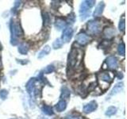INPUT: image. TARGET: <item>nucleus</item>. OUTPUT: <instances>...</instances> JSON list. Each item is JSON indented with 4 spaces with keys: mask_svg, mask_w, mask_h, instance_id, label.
Listing matches in <instances>:
<instances>
[{
    "mask_svg": "<svg viewBox=\"0 0 127 119\" xmlns=\"http://www.w3.org/2000/svg\"><path fill=\"white\" fill-rule=\"evenodd\" d=\"M90 9L91 8L87 4L86 1L82 2L80 5V8H79V14H80L81 20H85L90 15V11H91Z\"/></svg>",
    "mask_w": 127,
    "mask_h": 119,
    "instance_id": "nucleus-5",
    "label": "nucleus"
},
{
    "mask_svg": "<svg viewBox=\"0 0 127 119\" xmlns=\"http://www.w3.org/2000/svg\"><path fill=\"white\" fill-rule=\"evenodd\" d=\"M7 95H8V91L6 90L2 89L0 90V98H1L2 100H5L7 97Z\"/></svg>",
    "mask_w": 127,
    "mask_h": 119,
    "instance_id": "nucleus-26",
    "label": "nucleus"
},
{
    "mask_svg": "<svg viewBox=\"0 0 127 119\" xmlns=\"http://www.w3.org/2000/svg\"><path fill=\"white\" fill-rule=\"evenodd\" d=\"M50 50H51V48L49 46V45H46V46H45V48L40 52V53H38V55H37V58L38 59H41V58H43L45 56H46V55H48L49 53H50Z\"/></svg>",
    "mask_w": 127,
    "mask_h": 119,
    "instance_id": "nucleus-16",
    "label": "nucleus"
},
{
    "mask_svg": "<svg viewBox=\"0 0 127 119\" xmlns=\"http://www.w3.org/2000/svg\"><path fill=\"white\" fill-rule=\"evenodd\" d=\"M79 57V50L72 49L71 51L70 52L69 56H68V61H67V64L70 68H72L74 67L78 62V59Z\"/></svg>",
    "mask_w": 127,
    "mask_h": 119,
    "instance_id": "nucleus-3",
    "label": "nucleus"
},
{
    "mask_svg": "<svg viewBox=\"0 0 127 119\" xmlns=\"http://www.w3.org/2000/svg\"><path fill=\"white\" fill-rule=\"evenodd\" d=\"M67 107V102L64 101V100H61L60 101L57 106H56V109L58 111V112H62L64 111Z\"/></svg>",
    "mask_w": 127,
    "mask_h": 119,
    "instance_id": "nucleus-17",
    "label": "nucleus"
},
{
    "mask_svg": "<svg viewBox=\"0 0 127 119\" xmlns=\"http://www.w3.org/2000/svg\"><path fill=\"white\" fill-rule=\"evenodd\" d=\"M97 76H98V83H100L102 86H104V84H106L105 85L106 87H109V84L112 82V79H113V77L111 76L110 73L107 72V71L99 73V74H98Z\"/></svg>",
    "mask_w": 127,
    "mask_h": 119,
    "instance_id": "nucleus-2",
    "label": "nucleus"
},
{
    "mask_svg": "<svg viewBox=\"0 0 127 119\" xmlns=\"http://www.w3.org/2000/svg\"><path fill=\"white\" fill-rule=\"evenodd\" d=\"M70 90H68V88L66 87H63L62 89H61V98H66L67 99L70 97Z\"/></svg>",
    "mask_w": 127,
    "mask_h": 119,
    "instance_id": "nucleus-18",
    "label": "nucleus"
},
{
    "mask_svg": "<svg viewBox=\"0 0 127 119\" xmlns=\"http://www.w3.org/2000/svg\"><path fill=\"white\" fill-rule=\"evenodd\" d=\"M43 21H44V26H47L49 25L50 23V16L49 14L46 13V12H45V13H43Z\"/></svg>",
    "mask_w": 127,
    "mask_h": 119,
    "instance_id": "nucleus-21",
    "label": "nucleus"
},
{
    "mask_svg": "<svg viewBox=\"0 0 127 119\" xmlns=\"http://www.w3.org/2000/svg\"><path fill=\"white\" fill-rule=\"evenodd\" d=\"M42 111H43V113L46 114V115H49V116H51V115H53L54 112H53V108H52L51 106H42V108H41Z\"/></svg>",
    "mask_w": 127,
    "mask_h": 119,
    "instance_id": "nucleus-19",
    "label": "nucleus"
},
{
    "mask_svg": "<svg viewBox=\"0 0 127 119\" xmlns=\"http://www.w3.org/2000/svg\"><path fill=\"white\" fill-rule=\"evenodd\" d=\"M103 37L106 39H110L114 37L115 34H116V31L112 27H106L102 31Z\"/></svg>",
    "mask_w": 127,
    "mask_h": 119,
    "instance_id": "nucleus-10",
    "label": "nucleus"
},
{
    "mask_svg": "<svg viewBox=\"0 0 127 119\" xmlns=\"http://www.w3.org/2000/svg\"><path fill=\"white\" fill-rule=\"evenodd\" d=\"M117 112V108L116 107H114V106H110L108 107V109L106 110V116H112V115L115 114Z\"/></svg>",
    "mask_w": 127,
    "mask_h": 119,
    "instance_id": "nucleus-20",
    "label": "nucleus"
},
{
    "mask_svg": "<svg viewBox=\"0 0 127 119\" xmlns=\"http://www.w3.org/2000/svg\"><path fill=\"white\" fill-rule=\"evenodd\" d=\"M29 49H30V47H29V45H28L27 43H22L19 45L18 50L20 54L26 55V54H27L28 51H29Z\"/></svg>",
    "mask_w": 127,
    "mask_h": 119,
    "instance_id": "nucleus-14",
    "label": "nucleus"
},
{
    "mask_svg": "<svg viewBox=\"0 0 127 119\" xmlns=\"http://www.w3.org/2000/svg\"><path fill=\"white\" fill-rule=\"evenodd\" d=\"M72 35H73V30L71 29V27L66 28V29L63 31L61 41L63 42L68 43L71 41V37H72Z\"/></svg>",
    "mask_w": 127,
    "mask_h": 119,
    "instance_id": "nucleus-7",
    "label": "nucleus"
},
{
    "mask_svg": "<svg viewBox=\"0 0 127 119\" xmlns=\"http://www.w3.org/2000/svg\"><path fill=\"white\" fill-rule=\"evenodd\" d=\"M55 26L58 30H61L64 29V28H65L66 22H65V21H64V20L61 18H57V20H56Z\"/></svg>",
    "mask_w": 127,
    "mask_h": 119,
    "instance_id": "nucleus-15",
    "label": "nucleus"
},
{
    "mask_svg": "<svg viewBox=\"0 0 127 119\" xmlns=\"http://www.w3.org/2000/svg\"><path fill=\"white\" fill-rule=\"evenodd\" d=\"M76 41L79 44V45H87V43L90 41V37L89 36H87L86 33H79L77 36H76Z\"/></svg>",
    "mask_w": 127,
    "mask_h": 119,
    "instance_id": "nucleus-8",
    "label": "nucleus"
},
{
    "mask_svg": "<svg viewBox=\"0 0 127 119\" xmlns=\"http://www.w3.org/2000/svg\"><path fill=\"white\" fill-rule=\"evenodd\" d=\"M106 63L109 68L114 70L118 67V60L114 57H109L106 59Z\"/></svg>",
    "mask_w": 127,
    "mask_h": 119,
    "instance_id": "nucleus-11",
    "label": "nucleus"
},
{
    "mask_svg": "<svg viewBox=\"0 0 127 119\" xmlns=\"http://www.w3.org/2000/svg\"><path fill=\"white\" fill-rule=\"evenodd\" d=\"M97 102L95 101H91L89 103H87L84 106H83V111L84 112L85 114H89V113H91L95 111V110L97 109Z\"/></svg>",
    "mask_w": 127,
    "mask_h": 119,
    "instance_id": "nucleus-9",
    "label": "nucleus"
},
{
    "mask_svg": "<svg viewBox=\"0 0 127 119\" xmlns=\"http://www.w3.org/2000/svg\"><path fill=\"white\" fill-rule=\"evenodd\" d=\"M118 53L119 55L121 56H125L126 53V46H125V44H120L118 47Z\"/></svg>",
    "mask_w": 127,
    "mask_h": 119,
    "instance_id": "nucleus-23",
    "label": "nucleus"
},
{
    "mask_svg": "<svg viewBox=\"0 0 127 119\" xmlns=\"http://www.w3.org/2000/svg\"><path fill=\"white\" fill-rule=\"evenodd\" d=\"M67 22H68V23H71V24H73L75 22V14H71L69 15V17L67 18Z\"/></svg>",
    "mask_w": 127,
    "mask_h": 119,
    "instance_id": "nucleus-28",
    "label": "nucleus"
},
{
    "mask_svg": "<svg viewBox=\"0 0 127 119\" xmlns=\"http://www.w3.org/2000/svg\"><path fill=\"white\" fill-rule=\"evenodd\" d=\"M65 119H83V118L81 116H79V115H78V114H72L67 115V116L65 118Z\"/></svg>",
    "mask_w": 127,
    "mask_h": 119,
    "instance_id": "nucleus-27",
    "label": "nucleus"
},
{
    "mask_svg": "<svg viewBox=\"0 0 127 119\" xmlns=\"http://www.w3.org/2000/svg\"><path fill=\"white\" fill-rule=\"evenodd\" d=\"M123 87H124V84H123L122 82H119L114 87V88L111 90V92L110 94V95H114V94H117L119 92H121L122 90Z\"/></svg>",
    "mask_w": 127,
    "mask_h": 119,
    "instance_id": "nucleus-13",
    "label": "nucleus"
},
{
    "mask_svg": "<svg viewBox=\"0 0 127 119\" xmlns=\"http://www.w3.org/2000/svg\"><path fill=\"white\" fill-rule=\"evenodd\" d=\"M10 33H11V38H10L11 45H16L18 44V39L22 37L23 31L20 24L18 22H13V20H11L10 22Z\"/></svg>",
    "mask_w": 127,
    "mask_h": 119,
    "instance_id": "nucleus-1",
    "label": "nucleus"
},
{
    "mask_svg": "<svg viewBox=\"0 0 127 119\" xmlns=\"http://www.w3.org/2000/svg\"><path fill=\"white\" fill-rule=\"evenodd\" d=\"M63 45V41H61V39H57L56 41L53 42V47L54 49H60V48H61Z\"/></svg>",
    "mask_w": 127,
    "mask_h": 119,
    "instance_id": "nucleus-24",
    "label": "nucleus"
},
{
    "mask_svg": "<svg viewBox=\"0 0 127 119\" xmlns=\"http://www.w3.org/2000/svg\"><path fill=\"white\" fill-rule=\"evenodd\" d=\"M87 30L91 34H96L101 30V24L98 21H90L87 23Z\"/></svg>",
    "mask_w": 127,
    "mask_h": 119,
    "instance_id": "nucleus-4",
    "label": "nucleus"
},
{
    "mask_svg": "<svg viewBox=\"0 0 127 119\" xmlns=\"http://www.w3.org/2000/svg\"><path fill=\"white\" fill-rule=\"evenodd\" d=\"M37 79L35 78H32L30 79V81L27 83L26 84V90L29 92V94L31 95H36L37 94V87H36V83H37Z\"/></svg>",
    "mask_w": 127,
    "mask_h": 119,
    "instance_id": "nucleus-6",
    "label": "nucleus"
},
{
    "mask_svg": "<svg viewBox=\"0 0 127 119\" xmlns=\"http://www.w3.org/2000/svg\"><path fill=\"white\" fill-rule=\"evenodd\" d=\"M55 70L54 68V66L53 65H49V66H47L45 69H44V73L45 74H49V73H52V72H53Z\"/></svg>",
    "mask_w": 127,
    "mask_h": 119,
    "instance_id": "nucleus-25",
    "label": "nucleus"
},
{
    "mask_svg": "<svg viewBox=\"0 0 127 119\" xmlns=\"http://www.w3.org/2000/svg\"><path fill=\"white\" fill-rule=\"evenodd\" d=\"M105 8V3L103 2H99L97 6L95 7V10L93 13V16L95 18V17H99L103 12V10H104Z\"/></svg>",
    "mask_w": 127,
    "mask_h": 119,
    "instance_id": "nucleus-12",
    "label": "nucleus"
},
{
    "mask_svg": "<svg viewBox=\"0 0 127 119\" xmlns=\"http://www.w3.org/2000/svg\"><path fill=\"white\" fill-rule=\"evenodd\" d=\"M118 29H119V30L122 31V32H125V29H126V21H125L124 15H123V17L120 20V22H119Z\"/></svg>",
    "mask_w": 127,
    "mask_h": 119,
    "instance_id": "nucleus-22",
    "label": "nucleus"
}]
</instances>
